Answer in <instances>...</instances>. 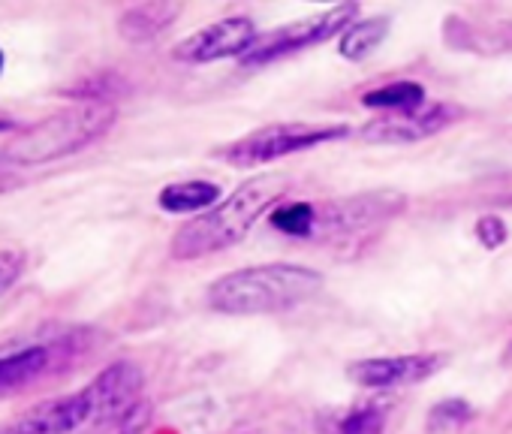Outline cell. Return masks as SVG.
Instances as JSON below:
<instances>
[{"instance_id": "14", "label": "cell", "mask_w": 512, "mask_h": 434, "mask_svg": "<svg viewBox=\"0 0 512 434\" xmlns=\"http://www.w3.org/2000/svg\"><path fill=\"white\" fill-rule=\"evenodd\" d=\"M389 34V22L386 19H365V22H353L344 34H341V55L347 61H365Z\"/></svg>"}, {"instance_id": "23", "label": "cell", "mask_w": 512, "mask_h": 434, "mask_svg": "<svg viewBox=\"0 0 512 434\" xmlns=\"http://www.w3.org/2000/svg\"><path fill=\"white\" fill-rule=\"evenodd\" d=\"M0 130H16V121L13 118H0Z\"/></svg>"}, {"instance_id": "20", "label": "cell", "mask_w": 512, "mask_h": 434, "mask_svg": "<svg viewBox=\"0 0 512 434\" xmlns=\"http://www.w3.org/2000/svg\"><path fill=\"white\" fill-rule=\"evenodd\" d=\"M25 272V254L22 251H0V296H4Z\"/></svg>"}, {"instance_id": "3", "label": "cell", "mask_w": 512, "mask_h": 434, "mask_svg": "<svg viewBox=\"0 0 512 434\" xmlns=\"http://www.w3.org/2000/svg\"><path fill=\"white\" fill-rule=\"evenodd\" d=\"M115 118L118 112L106 100L76 103L16 133L13 145L4 151V160L10 166H43V163L70 157L94 145L97 139H103L112 130Z\"/></svg>"}, {"instance_id": "24", "label": "cell", "mask_w": 512, "mask_h": 434, "mask_svg": "<svg viewBox=\"0 0 512 434\" xmlns=\"http://www.w3.org/2000/svg\"><path fill=\"white\" fill-rule=\"evenodd\" d=\"M0 73H4V52H0Z\"/></svg>"}, {"instance_id": "6", "label": "cell", "mask_w": 512, "mask_h": 434, "mask_svg": "<svg viewBox=\"0 0 512 434\" xmlns=\"http://www.w3.org/2000/svg\"><path fill=\"white\" fill-rule=\"evenodd\" d=\"M256 43V28L244 16H232L223 22H214L187 40H181L172 49V58L181 64H211L220 58H241L250 46Z\"/></svg>"}, {"instance_id": "10", "label": "cell", "mask_w": 512, "mask_h": 434, "mask_svg": "<svg viewBox=\"0 0 512 434\" xmlns=\"http://www.w3.org/2000/svg\"><path fill=\"white\" fill-rule=\"evenodd\" d=\"M142 368L133 362H115L106 371H100L91 386L85 389L94 407V419H112V416H124L130 407L139 404V392H142Z\"/></svg>"}, {"instance_id": "16", "label": "cell", "mask_w": 512, "mask_h": 434, "mask_svg": "<svg viewBox=\"0 0 512 434\" xmlns=\"http://www.w3.org/2000/svg\"><path fill=\"white\" fill-rule=\"evenodd\" d=\"M272 227L293 239H311L317 230V208L311 202H293L272 211Z\"/></svg>"}, {"instance_id": "21", "label": "cell", "mask_w": 512, "mask_h": 434, "mask_svg": "<svg viewBox=\"0 0 512 434\" xmlns=\"http://www.w3.org/2000/svg\"><path fill=\"white\" fill-rule=\"evenodd\" d=\"M148 419H151V407H148V404H136V407H130V410L121 416V431H124V434H136Z\"/></svg>"}, {"instance_id": "4", "label": "cell", "mask_w": 512, "mask_h": 434, "mask_svg": "<svg viewBox=\"0 0 512 434\" xmlns=\"http://www.w3.org/2000/svg\"><path fill=\"white\" fill-rule=\"evenodd\" d=\"M347 127H323V124H308V121H287V124H272L256 130L232 145H226L223 151H217L226 163L232 166H263V163H275L281 157H290L296 151H308L314 145L332 142V139H344Z\"/></svg>"}, {"instance_id": "11", "label": "cell", "mask_w": 512, "mask_h": 434, "mask_svg": "<svg viewBox=\"0 0 512 434\" xmlns=\"http://www.w3.org/2000/svg\"><path fill=\"white\" fill-rule=\"evenodd\" d=\"M178 13H181L178 4H139V7H130L118 19V34L127 43H148V40L160 37L178 19Z\"/></svg>"}, {"instance_id": "22", "label": "cell", "mask_w": 512, "mask_h": 434, "mask_svg": "<svg viewBox=\"0 0 512 434\" xmlns=\"http://www.w3.org/2000/svg\"><path fill=\"white\" fill-rule=\"evenodd\" d=\"M13 166L4 160V154H0V193H4V190H10L13 184H16V175L10 172Z\"/></svg>"}, {"instance_id": "17", "label": "cell", "mask_w": 512, "mask_h": 434, "mask_svg": "<svg viewBox=\"0 0 512 434\" xmlns=\"http://www.w3.org/2000/svg\"><path fill=\"white\" fill-rule=\"evenodd\" d=\"M473 416V410H470V404L467 401H458V398H449V401H440L434 410H431V416H428V431H446V428H452V425H461V422H467Z\"/></svg>"}, {"instance_id": "1", "label": "cell", "mask_w": 512, "mask_h": 434, "mask_svg": "<svg viewBox=\"0 0 512 434\" xmlns=\"http://www.w3.org/2000/svg\"><path fill=\"white\" fill-rule=\"evenodd\" d=\"M290 190V178L281 172L256 175L244 181L229 199H223L217 208L205 211L196 221L184 224L172 239V257L175 260H199L217 251H226L238 245L253 224Z\"/></svg>"}, {"instance_id": "12", "label": "cell", "mask_w": 512, "mask_h": 434, "mask_svg": "<svg viewBox=\"0 0 512 434\" xmlns=\"http://www.w3.org/2000/svg\"><path fill=\"white\" fill-rule=\"evenodd\" d=\"M49 365H52V350L46 344H34L10 356H0V392L34 383L49 371Z\"/></svg>"}, {"instance_id": "7", "label": "cell", "mask_w": 512, "mask_h": 434, "mask_svg": "<svg viewBox=\"0 0 512 434\" xmlns=\"http://www.w3.org/2000/svg\"><path fill=\"white\" fill-rule=\"evenodd\" d=\"M461 118L458 106L449 103H425L419 109H407V112H389L386 118L371 121L362 136L374 145H404V142H416L425 136H434L440 130H446L449 124H455Z\"/></svg>"}, {"instance_id": "19", "label": "cell", "mask_w": 512, "mask_h": 434, "mask_svg": "<svg viewBox=\"0 0 512 434\" xmlns=\"http://www.w3.org/2000/svg\"><path fill=\"white\" fill-rule=\"evenodd\" d=\"M476 239H479V245L482 248H500L503 242H506V224L500 221V217H494V214H485V217H479L476 221Z\"/></svg>"}, {"instance_id": "5", "label": "cell", "mask_w": 512, "mask_h": 434, "mask_svg": "<svg viewBox=\"0 0 512 434\" xmlns=\"http://www.w3.org/2000/svg\"><path fill=\"white\" fill-rule=\"evenodd\" d=\"M356 13H359L356 4H344V7H335V10H329L323 16H314V19H305V22H293V25H284V28L266 34V37H256V43L241 55V64L256 67V64L284 58L290 52H299V49L326 43L335 34L347 31L353 25V16Z\"/></svg>"}, {"instance_id": "13", "label": "cell", "mask_w": 512, "mask_h": 434, "mask_svg": "<svg viewBox=\"0 0 512 434\" xmlns=\"http://www.w3.org/2000/svg\"><path fill=\"white\" fill-rule=\"evenodd\" d=\"M220 199V187L211 181H178L160 190L157 202L169 214H196Z\"/></svg>"}, {"instance_id": "15", "label": "cell", "mask_w": 512, "mask_h": 434, "mask_svg": "<svg viewBox=\"0 0 512 434\" xmlns=\"http://www.w3.org/2000/svg\"><path fill=\"white\" fill-rule=\"evenodd\" d=\"M362 106L368 109H389V112H407L425 106V88L419 82H392L386 88L368 91L362 97Z\"/></svg>"}, {"instance_id": "2", "label": "cell", "mask_w": 512, "mask_h": 434, "mask_svg": "<svg viewBox=\"0 0 512 434\" xmlns=\"http://www.w3.org/2000/svg\"><path fill=\"white\" fill-rule=\"evenodd\" d=\"M323 275L308 266L293 263H266L241 272H229L208 287V305L229 317L278 314L296 308L317 296Z\"/></svg>"}, {"instance_id": "8", "label": "cell", "mask_w": 512, "mask_h": 434, "mask_svg": "<svg viewBox=\"0 0 512 434\" xmlns=\"http://www.w3.org/2000/svg\"><path fill=\"white\" fill-rule=\"evenodd\" d=\"M94 419V407L88 392H73L61 398H49L22 416L0 425V434H70Z\"/></svg>"}, {"instance_id": "18", "label": "cell", "mask_w": 512, "mask_h": 434, "mask_svg": "<svg viewBox=\"0 0 512 434\" xmlns=\"http://www.w3.org/2000/svg\"><path fill=\"white\" fill-rule=\"evenodd\" d=\"M341 434H383V413L377 407H362L344 416Z\"/></svg>"}, {"instance_id": "9", "label": "cell", "mask_w": 512, "mask_h": 434, "mask_svg": "<svg viewBox=\"0 0 512 434\" xmlns=\"http://www.w3.org/2000/svg\"><path fill=\"white\" fill-rule=\"evenodd\" d=\"M443 368V356H383L362 359L347 368V377L365 389H398L419 383Z\"/></svg>"}]
</instances>
